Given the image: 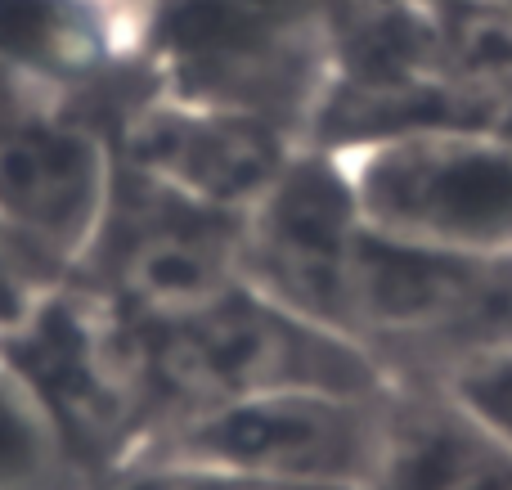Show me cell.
I'll return each instance as SVG.
<instances>
[{"label":"cell","instance_id":"cell-1","mask_svg":"<svg viewBox=\"0 0 512 490\" xmlns=\"http://www.w3.org/2000/svg\"><path fill=\"white\" fill-rule=\"evenodd\" d=\"M140 338L153 396V428H162L176 414L256 392H292V387L387 392V387H400V378L369 347L297 315L292 306L252 288L248 279L189 315L140 324Z\"/></svg>","mask_w":512,"mask_h":490},{"label":"cell","instance_id":"cell-11","mask_svg":"<svg viewBox=\"0 0 512 490\" xmlns=\"http://www.w3.org/2000/svg\"><path fill=\"white\" fill-rule=\"evenodd\" d=\"M90 490H333V486H301V482H274V477L234 473V468L189 464V459L167 455H131L95 477Z\"/></svg>","mask_w":512,"mask_h":490},{"label":"cell","instance_id":"cell-15","mask_svg":"<svg viewBox=\"0 0 512 490\" xmlns=\"http://www.w3.org/2000/svg\"><path fill=\"white\" fill-rule=\"evenodd\" d=\"M499 5H512V0H499Z\"/></svg>","mask_w":512,"mask_h":490},{"label":"cell","instance_id":"cell-10","mask_svg":"<svg viewBox=\"0 0 512 490\" xmlns=\"http://www.w3.org/2000/svg\"><path fill=\"white\" fill-rule=\"evenodd\" d=\"M0 490H90V473L0 351Z\"/></svg>","mask_w":512,"mask_h":490},{"label":"cell","instance_id":"cell-9","mask_svg":"<svg viewBox=\"0 0 512 490\" xmlns=\"http://www.w3.org/2000/svg\"><path fill=\"white\" fill-rule=\"evenodd\" d=\"M364 490H512V450L436 383H405Z\"/></svg>","mask_w":512,"mask_h":490},{"label":"cell","instance_id":"cell-7","mask_svg":"<svg viewBox=\"0 0 512 490\" xmlns=\"http://www.w3.org/2000/svg\"><path fill=\"white\" fill-rule=\"evenodd\" d=\"M122 167L216 212L243 216L301 153V135L261 113L149 86L108 126Z\"/></svg>","mask_w":512,"mask_h":490},{"label":"cell","instance_id":"cell-5","mask_svg":"<svg viewBox=\"0 0 512 490\" xmlns=\"http://www.w3.org/2000/svg\"><path fill=\"white\" fill-rule=\"evenodd\" d=\"M117 171V144L95 117L50 104L0 117V221L50 288L81 275L113 207Z\"/></svg>","mask_w":512,"mask_h":490},{"label":"cell","instance_id":"cell-3","mask_svg":"<svg viewBox=\"0 0 512 490\" xmlns=\"http://www.w3.org/2000/svg\"><path fill=\"white\" fill-rule=\"evenodd\" d=\"M400 387L387 392L292 387V392L234 396L167 419L135 455L189 459L274 482L364 490L391 441Z\"/></svg>","mask_w":512,"mask_h":490},{"label":"cell","instance_id":"cell-4","mask_svg":"<svg viewBox=\"0 0 512 490\" xmlns=\"http://www.w3.org/2000/svg\"><path fill=\"white\" fill-rule=\"evenodd\" d=\"M243 216L216 212L140 171H117L113 207L77 284L135 324H162L243 284Z\"/></svg>","mask_w":512,"mask_h":490},{"label":"cell","instance_id":"cell-8","mask_svg":"<svg viewBox=\"0 0 512 490\" xmlns=\"http://www.w3.org/2000/svg\"><path fill=\"white\" fill-rule=\"evenodd\" d=\"M149 32L144 0H0V77L36 104L117 117L149 86Z\"/></svg>","mask_w":512,"mask_h":490},{"label":"cell","instance_id":"cell-6","mask_svg":"<svg viewBox=\"0 0 512 490\" xmlns=\"http://www.w3.org/2000/svg\"><path fill=\"white\" fill-rule=\"evenodd\" d=\"M364 216L324 144H301L283 176L243 212L239 266L252 288L351 338V288Z\"/></svg>","mask_w":512,"mask_h":490},{"label":"cell","instance_id":"cell-12","mask_svg":"<svg viewBox=\"0 0 512 490\" xmlns=\"http://www.w3.org/2000/svg\"><path fill=\"white\" fill-rule=\"evenodd\" d=\"M477 423H486L512 450V347H481L436 378Z\"/></svg>","mask_w":512,"mask_h":490},{"label":"cell","instance_id":"cell-2","mask_svg":"<svg viewBox=\"0 0 512 490\" xmlns=\"http://www.w3.org/2000/svg\"><path fill=\"white\" fill-rule=\"evenodd\" d=\"M324 149L369 230L445 257H512L508 122H418Z\"/></svg>","mask_w":512,"mask_h":490},{"label":"cell","instance_id":"cell-13","mask_svg":"<svg viewBox=\"0 0 512 490\" xmlns=\"http://www.w3.org/2000/svg\"><path fill=\"white\" fill-rule=\"evenodd\" d=\"M50 293L54 288L36 275L32 261L18 252V243L9 239L5 221H0V342L14 338V333L41 311V302Z\"/></svg>","mask_w":512,"mask_h":490},{"label":"cell","instance_id":"cell-14","mask_svg":"<svg viewBox=\"0 0 512 490\" xmlns=\"http://www.w3.org/2000/svg\"><path fill=\"white\" fill-rule=\"evenodd\" d=\"M481 347H512V257L486 261V320Z\"/></svg>","mask_w":512,"mask_h":490},{"label":"cell","instance_id":"cell-16","mask_svg":"<svg viewBox=\"0 0 512 490\" xmlns=\"http://www.w3.org/2000/svg\"><path fill=\"white\" fill-rule=\"evenodd\" d=\"M508 126H512V122H508Z\"/></svg>","mask_w":512,"mask_h":490}]
</instances>
